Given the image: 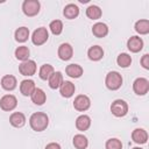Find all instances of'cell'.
I'll use <instances>...</instances> for the list:
<instances>
[{
    "label": "cell",
    "instance_id": "6da1fadb",
    "mask_svg": "<svg viewBox=\"0 0 149 149\" xmlns=\"http://www.w3.org/2000/svg\"><path fill=\"white\" fill-rule=\"evenodd\" d=\"M29 125L35 132H43L49 125V116L43 112H36L31 114L29 119Z\"/></svg>",
    "mask_w": 149,
    "mask_h": 149
},
{
    "label": "cell",
    "instance_id": "7a4b0ae2",
    "mask_svg": "<svg viewBox=\"0 0 149 149\" xmlns=\"http://www.w3.org/2000/svg\"><path fill=\"white\" fill-rule=\"evenodd\" d=\"M105 84L106 87L111 91H116L121 87L122 85V76L118 72V71H111L106 74V79H105Z\"/></svg>",
    "mask_w": 149,
    "mask_h": 149
},
{
    "label": "cell",
    "instance_id": "3957f363",
    "mask_svg": "<svg viewBox=\"0 0 149 149\" xmlns=\"http://www.w3.org/2000/svg\"><path fill=\"white\" fill-rule=\"evenodd\" d=\"M111 112L116 118L125 116L128 113V104L122 99H116L111 105Z\"/></svg>",
    "mask_w": 149,
    "mask_h": 149
},
{
    "label": "cell",
    "instance_id": "277c9868",
    "mask_svg": "<svg viewBox=\"0 0 149 149\" xmlns=\"http://www.w3.org/2000/svg\"><path fill=\"white\" fill-rule=\"evenodd\" d=\"M41 8L40 1L37 0H24L22 3V10L27 16H35L38 14Z\"/></svg>",
    "mask_w": 149,
    "mask_h": 149
},
{
    "label": "cell",
    "instance_id": "5b68a950",
    "mask_svg": "<svg viewBox=\"0 0 149 149\" xmlns=\"http://www.w3.org/2000/svg\"><path fill=\"white\" fill-rule=\"evenodd\" d=\"M49 38V33L47 30V28L44 27H40L36 30H34L33 35H31V42L35 45H42L44 44Z\"/></svg>",
    "mask_w": 149,
    "mask_h": 149
},
{
    "label": "cell",
    "instance_id": "8992f818",
    "mask_svg": "<svg viewBox=\"0 0 149 149\" xmlns=\"http://www.w3.org/2000/svg\"><path fill=\"white\" fill-rule=\"evenodd\" d=\"M133 90L137 95H144L149 91V81L147 78H136L133 83Z\"/></svg>",
    "mask_w": 149,
    "mask_h": 149
},
{
    "label": "cell",
    "instance_id": "52a82bcc",
    "mask_svg": "<svg viewBox=\"0 0 149 149\" xmlns=\"http://www.w3.org/2000/svg\"><path fill=\"white\" fill-rule=\"evenodd\" d=\"M17 106V99L13 94H6L0 99V107L2 111L10 112Z\"/></svg>",
    "mask_w": 149,
    "mask_h": 149
},
{
    "label": "cell",
    "instance_id": "ba28073f",
    "mask_svg": "<svg viewBox=\"0 0 149 149\" xmlns=\"http://www.w3.org/2000/svg\"><path fill=\"white\" fill-rule=\"evenodd\" d=\"M90 106H91V100L85 94H79L73 100V107H74V109H77L79 112L87 111L90 108Z\"/></svg>",
    "mask_w": 149,
    "mask_h": 149
},
{
    "label": "cell",
    "instance_id": "9c48e42d",
    "mask_svg": "<svg viewBox=\"0 0 149 149\" xmlns=\"http://www.w3.org/2000/svg\"><path fill=\"white\" fill-rule=\"evenodd\" d=\"M36 63L31 59H28V61H24L22 62L20 65H19V71L22 76H27V77H30L33 74H35L36 72Z\"/></svg>",
    "mask_w": 149,
    "mask_h": 149
},
{
    "label": "cell",
    "instance_id": "30bf717a",
    "mask_svg": "<svg viewBox=\"0 0 149 149\" xmlns=\"http://www.w3.org/2000/svg\"><path fill=\"white\" fill-rule=\"evenodd\" d=\"M127 48L132 52H139L143 48V40L139 36H132L127 41Z\"/></svg>",
    "mask_w": 149,
    "mask_h": 149
},
{
    "label": "cell",
    "instance_id": "8fae6325",
    "mask_svg": "<svg viewBox=\"0 0 149 149\" xmlns=\"http://www.w3.org/2000/svg\"><path fill=\"white\" fill-rule=\"evenodd\" d=\"M73 55V49L69 43H62L58 48V57L62 61H69Z\"/></svg>",
    "mask_w": 149,
    "mask_h": 149
},
{
    "label": "cell",
    "instance_id": "7c38bea8",
    "mask_svg": "<svg viewBox=\"0 0 149 149\" xmlns=\"http://www.w3.org/2000/svg\"><path fill=\"white\" fill-rule=\"evenodd\" d=\"M74 91H76L74 84H72V83L69 81V80L63 81L62 85L59 86V93H61V95L64 97V98H70V97H72L73 93H74Z\"/></svg>",
    "mask_w": 149,
    "mask_h": 149
},
{
    "label": "cell",
    "instance_id": "4fadbf2b",
    "mask_svg": "<svg viewBox=\"0 0 149 149\" xmlns=\"http://www.w3.org/2000/svg\"><path fill=\"white\" fill-rule=\"evenodd\" d=\"M132 139L137 144H144L148 140V133L143 128H136L132 133Z\"/></svg>",
    "mask_w": 149,
    "mask_h": 149
},
{
    "label": "cell",
    "instance_id": "5bb4252c",
    "mask_svg": "<svg viewBox=\"0 0 149 149\" xmlns=\"http://www.w3.org/2000/svg\"><path fill=\"white\" fill-rule=\"evenodd\" d=\"M17 85L16 78L12 74H6L1 78V87L6 91H13Z\"/></svg>",
    "mask_w": 149,
    "mask_h": 149
},
{
    "label": "cell",
    "instance_id": "9a60e30c",
    "mask_svg": "<svg viewBox=\"0 0 149 149\" xmlns=\"http://www.w3.org/2000/svg\"><path fill=\"white\" fill-rule=\"evenodd\" d=\"M9 123L13 126V127H16V128H20L22 126H24L26 123V116L23 113L21 112H14L10 114L9 116Z\"/></svg>",
    "mask_w": 149,
    "mask_h": 149
},
{
    "label": "cell",
    "instance_id": "2e32d148",
    "mask_svg": "<svg viewBox=\"0 0 149 149\" xmlns=\"http://www.w3.org/2000/svg\"><path fill=\"white\" fill-rule=\"evenodd\" d=\"M35 88H36L35 83H34V80H31V79H24V80H22L21 84H20V91H21V93H22L23 95H26V97L31 95V93L35 91Z\"/></svg>",
    "mask_w": 149,
    "mask_h": 149
},
{
    "label": "cell",
    "instance_id": "e0dca14e",
    "mask_svg": "<svg viewBox=\"0 0 149 149\" xmlns=\"http://www.w3.org/2000/svg\"><path fill=\"white\" fill-rule=\"evenodd\" d=\"M91 126V119L88 115L86 114H83V115H79L77 119H76V128L80 132H85L90 128Z\"/></svg>",
    "mask_w": 149,
    "mask_h": 149
},
{
    "label": "cell",
    "instance_id": "ac0fdd59",
    "mask_svg": "<svg viewBox=\"0 0 149 149\" xmlns=\"http://www.w3.org/2000/svg\"><path fill=\"white\" fill-rule=\"evenodd\" d=\"M65 72H66V74H68L69 77H71V78H79V77H81L84 70H83V68H81L79 64L72 63V64H69V65L66 66Z\"/></svg>",
    "mask_w": 149,
    "mask_h": 149
},
{
    "label": "cell",
    "instance_id": "d6986e66",
    "mask_svg": "<svg viewBox=\"0 0 149 149\" xmlns=\"http://www.w3.org/2000/svg\"><path fill=\"white\" fill-rule=\"evenodd\" d=\"M92 34L95 37H99V38L105 37L108 34V27H107V24H105L102 22H97L92 27Z\"/></svg>",
    "mask_w": 149,
    "mask_h": 149
},
{
    "label": "cell",
    "instance_id": "ffe728a7",
    "mask_svg": "<svg viewBox=\"0 0 149 149\" xmlns=\"http://www.w3.org/2000/svg\"><path fill=\"white\" fill-rule=\"evenodd\" d=\"M63 81H64V80H63V74H62V72H59V71H55V72L49 77V79H48L49 86H50L51 88H54V90L59 88V86L62 85Z\"/></svg>",
    "mask_w": 149,
    "mask_h": 149
},
{
    "label": "cell",
    "instance_id": "44dd1931",
    "mask_svg": "<svg viewBox=\"0 0 149 149\" xmlns=\"http://www.w3.org/2000/svg\"><path fill=\"white\" fill-rule=\"evenodd\" d=\"M63 14L66 19L69 20H72V19H76L78 15H79V8L77 5L74 3H69L64 7V10H63Z\"/></svg>",
    "mask_w": 149,
    "mask_h": 149
},
{
    "label": "cell",
    "instance_id": "7402d4cb",
    "mask_svg": "<svg viewBox=\"0 0 149 149\" xmlns=\"http://www.w3.org/2000/svg\"><path fill=\"white\" fill-rule=\"evenodd\" d=\"M87 56L91 61H100L104 57V50L100 45H93L87 50Z\"/></svg>",
    "mask_w": 149,
    "mask_h": 149
},
{
    "label": "cell",
    "instance_id": "603a6c76",
    "mask_svg": "<svg viewBox=\"0 0 149 149\" xmlns=\"http://www.w3.org/2000/svg\"><path fill=\"white\" fill-rule=\"evenodd\" d=\"M31 101L35 104V105H38V106H41V105H43L44 102H45V100H47V95H45V93H44V91L42 90V88H35V91L31 93Z\"/></svg>",
    "mask_w": 149,
    "mask_h": 149
},
{
    "label": "cell",
    "instance_id": "cb8c5ba5",
    "mask_svg": "<svg viewBox=\"0 0 149 149\" xmlns=\"http://www.w3.org/2000/svg\"><path fill=\"white\" fill-rule=\"evenodd\" d=\"M72 143L73 146L77 148V149H86L87 146H88V140L85 135L83 134H77L73 136V140H72Z\"/></svg>",
    "mask_w": 149,
    "mask_h": 149
},
{
    "label": "cell",
    "instance_id": "d4e9b609",
    "mask_svg": "<svg viewBox=\"0 0 149 149\" xmlns=\"http://www.w3.org/2000/svg\"><path fill=\"white\" fill-rule=\"evenodd\" d=\"M101 14H102V12H101L100 7H98L95 5H91L86 9V16L88 19H91V20H98V19H100Z\"/></svg>",
    "mask_w": 149,
    "mask_h": 149
},
{
    "label": "cell",
    "instance_id": "484cf974",
    "mask_svg": "<svg viewBox=\"0 0 149 149\" xmlns=\"http://www.w3.org/2000/svg\"><path fill=\"white\" fill-rule=\"evenodd\" d=\"M135 31L140 35H147L149 33V21L148 20H139L135 23Z\"/></svg>",
    "mask_w": 149,
    "mask_h": 149
},
{
    "label": "cell",
    "instance_id": "4316f807",
    "mask_svg": "<svg viewBox=\"0 0 149 149\" xmlns=\"http://www.w3.org/2000/svg\"><path fill=\"white\" fill-rule=\"evenodd\" d=\"M29 55H30V51L28 49V47L26 45H21V47H17L15 49V57L19 59V61H28L29 58Z\"/></svg>",
    "mask_w": 149,
    "mask_h": 149
},
{
    "label": "cell",
    "instance_id": "83f0119b",
    "mask_svg": "<svg viewBox=\"0 0 149 149\" xmlns=\"http://www.w3.org/2000/svg\"><path fill=\"white\" fill-rule=\"evenodd\" d=\"M14 36H15V40L17 42H21V43L26 42L28 40V37H29V29L27 27H20V28H17L15 30Z\"/></svg>",
    "mask_w": 149,
    "mask_h": 149
},
{
    "label": "cell",
    "instance_id": "f1b7e54d",
    "mask_svg": "<svg viewBox=\"0 0 149 149\" xmlns=\"http://www.w3.org/2000/svg\"><path fill=\"white\" fill-rule=\"evenodd\" d=\"M54 66L50 65V64H43L41 68H40V71H38V76L41 79L43 80H47L49 79V77L54 73Z\"/></svg>",
    "mask_w": 149,
    "mask_h": 149
},
{
    "label": "cell",
    "instance_id": "f546056e",
    "mask_svg": "<svg viewBox=\"0 0 149 149\" xmlns=\"http://www.w3.org/2000/svg\"><path fill=\"white\" fill-rule=\"evenodd\" d=\"M116 63H118V65L120 66V68H128V66H130V64H132V57H130V55H128V54H126V52H122V54H120L119 56H118V58H116Z\"/></svg>",
    "mask_w": 149,
    "mask_h": 149
},
{
    "label": "cell",
    "instance_id": "4dcf8cb0",
    "mask_svg": "<svg viewBox=\"0 0 149 149\" xmlns=\"http://www.w3.org/2000/svg\"><path fill=\"white\" fill-rule=\"evenodd\" d=\"M49 28L54 35H59L63 31V23L61 20H54L50 22Z\"/></svg>",
    "mask_w": 149,
    "mask_h": 149
},
{
    "label": "cell",
    "instance_id": "1f68e13d",
    "mask_svg": "<svg viewBox=\"0 0 149 149\" xmlns=\"http://www.w3.org/2000/svg\"><path fill=\"white\" fill-rule=\"evenodd\" d=\"M106 149H122V143L119 139H109L105 144Z\"/></svg>",
    "mask_w": 149,
    "mask_h": 149
},
{
    "label": "cell",
    "instance_id": "d6a6232c",
    "mask_svg": "<svg viewBox=\"0 0 149 149\" xmlns=\"http://www.w3.org/2000/svg\"><path fill=\"white\" fill-rule=\"evenodd\" d=\"M141 65L146 70H149V55L148 54H146V55L142 56V58H141Z\"/></svg>",
    "mask_w": 149,
    "mask_h": 149
},
{
    "label": "cell",
    "instance_id": "836d02e7",
    "mask_svg": "<svg viewBox=\"0 0 149 149\" xmlns=\"http://www.w3.org/2000/svg\"><path fill=\"white\" fill-rule=\"evenodd\" d=\"M44 149H61V146L58 143H56V142H51V143L47 144Z\"/></svg>",
    "mask_w": 149,
    "mask_h": 149
},
{
    "label": "cell",
    "instance_id": "e575fe53",
    "mask_svg": "<svg viewBox=\"0 0 149 149\" xmlns=\"http://www.w3.org/2000/svg\"><path fill=\"white\" fill-rule=\"evenodd\" d=\"M133 149H143V148H140V147H135V148H133Z\"/></svg>",
    "mask_w": 149,
    "mask_h": 149
}]
</instances>
